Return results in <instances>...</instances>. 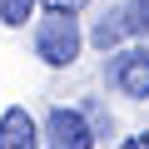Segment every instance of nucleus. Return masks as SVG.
<instances>
[{
	"instance_id": "1",
	"label": "nucleus",
	"mask_w": 149,
	"mask_h": 149,
	"mask_svg": "<svg viewBox=\"0 0 149 149\" xmlns=\"http://www.w3.org/2000/svg\"><path fill=\"white\" fill-rule=\"evenodd\" d=\"M80 45H85L80 20H74V15H55V10H45V20L35 25V55H40L50 70L74 65V60H80Z\"/></svg>"
},
{
	"instance_id": "2",
	"label": "nucleus",
	"mask_w": 149,
	"mask_h": 149,
	"mask_svg": "<svg viewBox=\"0 0 149 149\" xmlns=\"http://www.w3.org/2000/svg\"><path fill=\"white\" fill-rule=\"evenodd\" d=\"M104 80L124 100H149V50H109Z\"/></svg>"
},
{
	"instance_id": "3",
	"label": "nucleus",
	"mask_w": 149,
	"mask_h": 149,
	"mask_svg": "<svg viewBox=\"0 0 149 149\" xmlns=\"http://www.w3.org/2000/svg\"><path fill=\"white\" fill-rule=\"evenodd\" d=\"M40 139L50 144V149H95V129H90V119H85V109H65V104H55L50 114H45V124H40Z\"/></svg>"
},
{
	"instance_id": "4",
	"label": "nucleus",
	"mask_w": 149,
	"mask_h": 149,
	"mask_svg": "<svg viewBox=\"0 0 149 149\" xmlns=\"http://www.w3.org/2000/svg\"><path fill=\"white\" fill-rule=\"evenodd\" d=\"M0 149H40V124H35L30 109L10 104L0 114Z\"/></svg>"
},
{
	"instance_id": "5",
	"label": "nucleus",
	"mask_w": 149,
	"mask_h": 149,
	"mask_svg": "<svg viewBox=\"0 0 149 149\" xmlns=\"http://www.w3.org/2000/svg\"><path fill=\"white\" fill-rule=\"evenodd\" d=\"M114 20H119V35L129 40V35H149V0H124V5L114 10Z\"/></svg>"
},
{
	"instance_id": "6",
	"label": "nucleus",
	"mask_w": 149,
	"mask_h": 149,
	"mask_svg": "<svg viewBox=\"0 0 149 149\" xmlns=\"http://www.w3.org/2000/svg\"><path fill=\"white\" fill-rule=\"evenodd\" d=\"M35 5H40V0H0V20H5V25H25Z\"/></svg>"
},
{
	"instance_id": "7",
	"label": "nucleus",
	"mask_w": 149,
	"mask_h": 149,
	"mask_svg": "<svg viewBox=\"0 0 149 149\" xmlns=\"http://www.w3.org/2000/svg\"><path fill=\"white\" fill-rule=\"evenodd\" d=\"M40 5H45V10H55V15H80L90 0H40Z\"/></svg>"
},
{
	"instance_id": "8",
	"label": "nucleus",
	"mask_w": 149,
	"mask_h": 149,
	"mask_svg": "<svg viewBox=\"0 0 149 149\" xmlns=\"http://www.w3.org/2000/svg\"><path fill=\"white\" fill-rule=\"evenodd\" d=\"M119 149H149V129H144V134H134V139H124Z\"/></svg>"
}]
</instances>
